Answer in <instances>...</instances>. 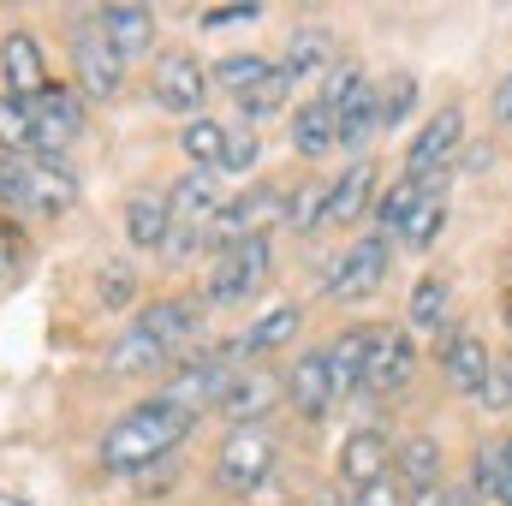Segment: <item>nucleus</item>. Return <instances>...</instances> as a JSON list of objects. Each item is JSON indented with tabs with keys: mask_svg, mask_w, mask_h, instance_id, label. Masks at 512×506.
Instances as JSON below:
<instances>
[{
	"mask_svg": "<svg viewBox=\"0 0 512 506\" xmlns=\"http://www.w3.org/2000/svg\"><path fill=\"white\" fill-rule=\"evenodd\" d=\"M167 209H173V227H209L221 215V179L203 167H185L167 191Z\"/></svg>",
	"mask_w": 512,
	"mask_h": 506,
	"instance_id": "f3484780",
	"label": "nucleus"
},
{
	"mask_svg": "<svg viewBox=\"0 0 512 506\" xmlns=\"http://www.w3.org/2000/svg\"><path fill=\"white\" fill-rule=\"evenodd\" d=\"M251 18H256V6H209L197 24L203 30H221V24H251Z\"/></svg>",
	"mask_w": 512,
	"mask_h": 506,
	"instance_id": "c03bdc74",
	"label": "nucleus"
},
{
	"mask_svg": "<svg viewBox=\"0 0 512 506\" xmlns=\"http://www.w3.org/2000/svg\"><path fill=\"white\" fill-rule=\"evenodd\" d=\"M316 506H352V501H340V495H322V501H316Z\"/></svg>",
	"mask_w": 512,
	"mask_h": 506,
	"instance_id": "8fccbe9b",
	"label": "nucleus"
},
{
	"mask_svg": "<svg viewBox=\"0 0 512 506\" xmlns=\"http://www.w3.org/2000/svg\"><path fill=\"white\" fill-rule=\"evenodd\" d=\"M298 304H280V310H268L256 328H245L239 340H233V358H256V352H274V346H286L292 334H298Z\"/></svg>",
	"mask_w": 512,
	"mask_h": 506,
	"instance_id": "c756f323",
	"label": "nucleus"
},
{
	"mask_svg": "<svg viewBox=\"0 0 512 506\" xmlns=\"http://www.w3.org/2000/svg\"><path fill=\"white\" fill-rule=\"evenodd\" d=\"M72 72H78V90H84L90 102H108V96L120 90L126 60H120V54H114V42L102 36L96 12H84V18L72 24Z\"/></svg>",
	"mask_w": 512,
	"mask_h": 506,
	"instance_id": "423d86ee",
	"label": "nucleus"
},
{
	"mask_svg": "<svg viewBox=\"0 0 512 506\" xmlns=\"http://www.w3.org/2000/svg\"><path fill=\"white\" fill-rule=\"evenodd\" d=\"M322 221H328V179H310V185L292 191L286 227H292V233H322Z\"/></svg>",
	"mask_w": 512,
	"mask_h": 506,
	"instance_id": "f704fd0d",
	"label": "nucleus"
},
{
	"mask_svg": "<svg viewBox=\"0 0 512 506\" xmlns=\"http://www.w3.org/2000/svg\"><path fill=\"white\" fill-rule=\"evenodd\" d=\"M447 304H453L447 280H441V274H423V280L411 286V310H405V328H411V334H441V328H447Z\"/></svg>",
	"mask_w": 512,
	"mask_h": 506,
	"instance_id": "cd10ccee",
	"label": "nucleus"
},
{
	"mask_svg": "<svg viewBox=\"0 0 512 506\" xmlns=\"http://www.w3.org/2000/svg\"><path fill=\"white\" fill-rule=\"evenodd\" d=\"M352 506H405V489H399V477L387 471L382 483H370V489H358V495H352Z\"/></svg>",
	"mask_w": 512,
	"mask_h": 506,
	"instance_id": "79ce46f5",
	"label": "nucleus"
},
{
	"mask_svg": "<svg viewBox=\"0 0 512 506\" xmlns=\"http://www.w3.org/2000/svg\"><path fill=\"white\" fill-rule=\"evenodd\" d=\"M191 411H179V405H167V399H137L126 417H114V429L102 435V471H114V477H131V471H149V465H161L185 435H191Z\"/></svg>",
	"mask_w": 512,
	"mask_h": 506,
	"instance_id": "f257e3e1",
	"label": "nucleus"
},
{
	"mask_svg": "<svg viewBox=\"0 0 512 506\" xmlns=\"http://www.w3.org/2000/svg\"><path fill=\"white\" fill-rule=\"evenodd\" d=\"M274 72H280V66H268L262 54H227V60H221V66H215L209 78H215V84H221V90H227L233 102H245V96H256V90H262V84H268Z\"/></svg>",
	"mask_w": 512,
	"mask_h": 506,
	"instance_id": "2f4dec72",
	"label": "nucleus"
},
{
	"mask_svg": "<svg viewBox=\"0 0 512 506\" xmlns=\"http://www.w3.org/2000/svg\"><path fill=\"white\" fill-rule=\"evenodd\" d=\"M459 137H465V108H453V102H447L429 126L411 137V149H405V173H411V179H435V173H447V161H453Z\"/></svg>",
	"mask_w": 512,
	"mask_h": 506,
	"instance_id": "ddd939ff",
	"label": "nucleus"
},
{
	"mask_svg": "<svg viewBox=\"0 0 512 506\" xmlns=\"http://www.w3.org/2000/svg\"><path fill=\"white\" fill-rule=\"evenodd\" d=\"M203 310H209L203 298L179 292V298H155V304H149V310H137L131 322H137V328H143V334H149V340L167 352V358H179V352L197 340V328H203Z\"/></svg>",
	"mask_w": 512,
	"mask_h": 506,
	"instance_id": "1a4fd4ad",
	"label": "nucleus"
},
{
	"mask_svg": "<svg viewBox=\"0 0 512 506\" xmlns=\"http://www.w3.org/2000/svg\"><path fill=\"white\" fill-rule=\"evenodd\" d=\"M489 114H495V126H512V72L495 84V102H489Z\"/></svg>",
	"mask_w": 512,
	"mask_h": 506,
	"instance_id": "49530a36",
	"label": "nucleus"
},
{
	"mask_svg": "<svg viewBox=\"0 0 512 506\" xmlns=\"http://www.w3.org/2000/svg\"><path fill=\"white\" fill-rule=\"evenodd\" d=\"M489 161H495V149L483 143V149H471V155H465V173H489Z\"/></svg>",
	"mask_w": 512,
	"mask_h": 506,
	"instance_id": "de8ad7c7",
	"label": "nucleus"
},
{
	"mask_svg": "<svg viewBox=\"0 0 512 506\" xmlns=\"http://www.w3.org/2000/svg\"><path fill=\"white\" fill-rule=\"evenodd\" d=\"M179 149L191 155V167L221 173V161H227V126L209 120V114H197V120H185V131H179Z\"/></svg>",
	"mask_w": 512,
	"mask_h": 506,
	"instance_id": "7c9ffc66",
	"label": "nucleus"
},
{
	"mask_svg": "<svg viewBox=\"0 0 512 506\" xmlns=\"http://www.w3.org/2000/svg\"><path fill=\"white\" fill-rule=\"evenodd\" d=\"M411 506H477L471 489H429V495H417Z\"/></svg>",
	"mask_w": 512,
	"mask_h": 506,
	"instance_id": "a18cd8bd",
	"label": "nucleus"
},
{
	"mask_svg": "<svg viewBox=\"0 0 512 506\" xmlns=\"http://www.w3.org/2000/svg\"><path fill=\"white\" fill-rule=\"evenodd\" d=\"M280 399H286V376L245 364V370H239V381L227 387V399L215 405V417H227L233 429H262V417H268Z\"/></svg>",
	"mask_w": 512,
	"mask_h": 506,
	"instance_id": "9b49d317",
	"label": "nucleus"
},
{
	"mask_svg": "<svg viewBox=\"0 0 512 506\" xmlns=\"http://www.w3.org/2000/svg\"><path fill=\"white\" fill-rule=\"evenodd\" d=\"M251 167H256V131L227 126V161H221V173H251Z\"/></svg>",
	"mask_w": 512,
	"mask_h": 506,
	"instance_id": "ea45409f",
	"label": "nucleus"
},
{
	"mask_svg": "<svg viewBox=\"0 0 512 506\" xmlns=\"http://www.w3.org/2000/svg\"><path fill=\"white\" fill-rule=\"evenodd\" d=\"M376 131H382L376 108H370V114H352V120H340V149H364V143H370Z\"/></svg>",
	"mask_w": 512,
	"mask_h": 506,
	"instance_id": "a19ab883",
	"label": "nucleus"
},
{
	"mask_svg": "<svg viewBox=\"0 0 512 506\" xmlns=\"http://www.w3.org/2000/svg\"><path fill=\"white\" fill-rule=\"evenodd\" d=\"M96 298H102V310H131V298H137V268H131L126 256H108V262L96 268Z\"/></svg>",
	"mask_w": 512,
	"mask_h": 506,
	"instance_id": "c9c22d12",
	"label": "nucleus"
},
{
	"mask_svg": "<svg viewBox=\"0 0 512 506\" xmlns=\"http://www.w3.org/2000/svg\"><path fill=\"white\" fill-rule=\"evenodd\" d=\"M286 399H292V411H298V417H322V411L334 405V381H328L322 352L292 358V370H286Z\"/></svg>",
	"mask_w": 512,
	"mask_h": 506,
	"instance_id": "393cba45",
	"label": "nucleus"
},
{
	"mask_svg": "<svg viewBox=\"0 0 512 506\" xmlns=\"http://www.w3.org/2000/svg\"><path fill=\"white\" fill-rule=\"evenodd\" d=\"M370 197H376V167H370V161H352V167L328 185V221H322V227H352V221L370 209Z\"/></svg>",
	"mask_w": 512,
	"mask_h": 506,
	"instance_id": "a878e982",
	"label": "nucleus"
},
{
	"mask_svg": "<svg viewBox=\"0 0 512 506\" xmlns=\"http://www.w3.org/2000/svg\"><path fill=\"white\" fill-rule=\"evenodd\" d=\"M0 72H6V96H18V102H36V96L54 90V72L42 60L36 30H6L0 36Z\"/></svg>",
	"mask_w": 512,
	"mask_h": 506,
	"instance_id": "9d476101",
	"label": "nucleus"
},
{
	"mask_svg": "<svg viewBox=\"0 0 512 506\" xmlns=\"http://www.w3.org/2000/svg\"><path fill=\"white\" fill-rule=\"evenodd\" d=\"M203 245H209V233H203V227H173V239H167V262H191Z\"/></svg>",
	"mask_w": 512,
	"mask_h": 506,
	"instance_id": "37998d69",
	"label": "nucleus"
},
{
	"mask_svg": "<svg viewBox=\"0 0 512 506\" xmlns=\"http://www.w3.org/2000/svg\"><path fill=\"white\" fill-rule=\"evenodd\" d=\"M239 358L233 352H203V358H191V364H179L173 376L155 387V399H167V405H179V411H215L221 399H227V387L239 381Z\"/></svg>",
	"mask_w": 512,
	"mask_h": 506,
	"instance_id": "20e7f679",
	"label": "nucleus"
},
{
	"mask_svg": "<svg viewBox=\"0 0 512 506\" xmlns=\"http://www.w3.org/2000/svg\"><path fill=\"white\" fill-rule=\"evenodd\" d=\"M370 346H376V334H370V328H346L340 340H328V346H322V364H328V381H334V399H346L352 387H364Z\"/></svg>",
	"mask_w": 512,
	"mask_h": 506,
	"instance_id": "412c9836",
	"label": "nucleus"
},
{
	"mask_svg": "<svg viewBox=\"0 0 512 506\" xmlns=\"http://www.w3.org/2000/svg\"><path fill=\"white\" fill-rule=\"evenodd\" d=\"M316 102L334 114V120H352V114H370L376 108V90H370V78H364V66H352V60H340L328 78H322V90H316Z\"/></svg>",
	"mask_w": 512,
	"mask_h": 506,
	"instance_id": "5701e85b",
	"label": "nucleus"
},
{
	"mask_svg": "<svg viewBox=\"0 0 512 506\" xmlns=\"http://www.w3.org/2000/svg\"><path fill=\"white\" fill-rule=\"evenodd\" d=\"M393 477H399V489H411V495L441 489V441H435V435L399 441V447H393Z\"/></svg>",
	"mask_w": 512,
	"mask_h": 506,
	"instance_id": "b1692460",
	"label": "nucleus"
},
{
	"mask_svg": "<svg viewBox=\"0 0 512 506\" xmlns=\"http://www.w3.org/2000/svg\"><path fill=\"white\" fill-rule=\"evenodd\" d=\"M167 364H173V358H167V352L137 328V322H126V334H120V340L108 346V358H102V370H108V376H120V381H126V376H149V370H167Z\"/></svg>",
	"mask_w": 512,
	"mask_h": 506,
	"instance_id": "bb28decb",
	"label": "nucleus"
},
{
	"mask_svg": "<svg viewBox=\"0 0 512 506\" xmlns=\"http://www.w3.org/2000/svg\"><path fill=\"white\" fill-rule=\"evenodd\" d=\"M441 376H447L453 393L483 399V393H489V376H495V358H489L483 334H471V328H447V340H441Z\"/></svg>",
	"mask_w": 512,
	"mask_h": 506,
	"instance_id": "f8f14e48",
	"label": "nucleus"
},
{
	"mask_svg": "<svg viewBox=\"0 0 512 506\" xmlns=\"http://www.w3.org/2000/svg\"><path fill=\"white\" fill-rule=\"evenodd\" d=\"M96 24H102V36L114 42V54H120V60L149 54V36H155V12H149V6L114 0V6H102V12H96Z\"/></svg>",
	"mask_w": 512,
	"mask_h": 506,
	"instance_id": "aec40b11",
	"label": "nucleus"
},
{
	"mask_svg": "<svg viewBox=\"0 0 512 506\" xmlns=\"http://www.w3.org/2000/svg\"><path fill=\"white\" fill-rule=\"evenodd\" d=\"M501 370H507V405H512V364H501Z\"/></svg>",
	"mask_w": 512,
	"mask_h": 506,
	"instance_id": "3c124183",
	"label": "nucleus"
},
{
	"mask_svg": "<svg viewBox=\"0 0 512 506\" xmlns=\"http://www.w3.org/2000/svg\"><path fill=\"white\" fill-rule=\"evenodd\" d=\"M507 435H489L477 453H471V495H483V501H495V489H501V477H507Z\"/></svg>",
	"mask_w": 512,
	"mask_h": 506,
	"instance_id": "72a5a7b5",
	"label": "nucleus"
},
{
	"mask_svg": "<svg viewBox=\"0 0 512 506\" xmlns=\"http://www.w3.org/2000/svg\"><path fill=\"white\" fill-rule=\"evenodd\" d=\"M0 203L24 215H60L78 203V179L48 155H0Z\"/></svg>",
	"mask_w": 512,
	"mask_h": 506,
	"instance_id": "f03ea898",
	"label": "nucleus"
},
{
	"mask_svg": "<svg viewBox=\"0 0 512 506\" xmlns=\"http://www.w3.org/2000/svg\"><path fill=\"white\" fill-rule=\"evenodd\" d=\"M387 245L382 233H364V239H352L346 251L334 256V268H328V280H322V292L334 298V304H364V298H376L387 286Z\"/></svg>",
	"mask_w": 512,
	"mask_h": 506,
	"instance_id": "39448f33",
	"label": "nucleus"
},
{
	"mask_svg": "<svg viewBox=\"0 0 512 506\" xmlns=\"http://www.w3.org/2000/svg\"><path fill=\"white\" fill-rule=\"evenodd\" d=\"M30 114H36V143H42L48 161H60V149L84 131V102H78L72 90H60V84H54L48 96H36Z\"/></svg>",
	"mask_w": 512,
	"mask_h": 506,
	"instance_id": "dca6fc26",
	"label": "nucleus"
},
{
	"mask_svg": "<svg viewBox=\"0 0 512 506\" xmlns=\"http://www.w3.org/2000/svg\"><path fill=\"white\" fill-rule=\"evenodd\" d=\"M149 90H155V102H161L167 114L197 120V114H203V96H209V72H203V60H197L191 48H167V54H155V66H149Z\"/></svg>",
	"mask_w": 512,
	"mask_h": 506,
	"instance_id": "0eeeda50",
	"label": "nucleus"
},
{
	"mask_svg": "<svg viewBox=\"0 0 512 506\" xmlns=\"http://www.w3.org/2000/svg\"><path fill=\"white\" fill-rule=\"evenodd\" d=\"M126 239L137 251H167V239H173L167 191H131L126 197Z\"/></svg>",
	"mask_w": 512,
	"mask_h": 506,
	"instance_id": "6ab92c4d",
	"label": "nucleus"
},
{
	"mask_svg": "<svg viewBox=\"0 0 512 506\" xmlns=\"http://www.w3.org/2000/svg\"><path fill=\"white\" fill-rule=\"evenodd\" d=\"M387 465H393V453H387V441L376 435V429H352V435L340 441V477H346L352 495L370 489V483H382Z\"/></svg>",
	"mask_w": 512,
	"mask_h": 506,
	"instance_id": "a211bd4d",
	"label": "nucleus"
},
{
	"mask_svg": "<svg viewBox=\"0 0 512 506\" xmlns=\"http://www.w3.org/2000/svg\"><path fill=\"white\" fill-rule=\"evenodd\" d=\"M423 197H429V191H423V179H411V173H405V179H393L382 197H376V233H382L387 245L399 239V227L417 215V203H423Z\"/></svg>",
	"mask_w": 512,
	"mask_h": 506,
	"instance_id": "c85d7f7f",
	"label": "nucleus"
},
{
	"mask_svg": "<svg viewBox=\"0 0 512 506\" xmlns=\"http://www.w3.org/2000/svg\"><path fill=\"white\" fill-rule=\"evenodd\" d=\"M441 227H447V209H441V197H423V203H417V215L399 227V245H405V251H429V245L441 239Z\"/></svg>",
	"mask_w": 512,
	"mask_h": 506,
	"instance_id": "e433bc0d",
	"label": "nucleus"
},
{
	"mask_svg": "<svg viewBox=\"0 0 512 506\" xmlns=\"http://www.w3.org/2000/svg\"><path fill=\"white\" fill-rule=\"evenodd\" d=\"M268 262H274L268 239H245V245L221 251L209 280H203V304H245V298H256V286L268 280Z\"/></svg>",
	"mask_w": 512,
	"mask_h": 506,
	"instance_id": "6e6552de",
	"label": "nucleus"
},
{
	"mask_svg": "<svg viewBox=\"0 0 512 506\" xmlns=\"http://www.w3.org/2000/svg\"><path fill=\"white\" fill-rule=\"evenodd\" d=\"M286 143H292V155L322 161V155L340 149V120H334L322 102H304V108H292V120H286Z\"/></svg>",
	"mask_w": 512,
	"mask_h": 506,
	"instance_id": "4be33fe9",
	"label": "nucleus"
},
{
	"mask_svg": "<svg viewBox=\"0 0 512 506\" xmlns=\"http://www.w3.org/2000/svg\"><path fill=\"white\" fill-rule=\"evenodd\" d=\"M417 370V352H411V328H382L376 346H370V364H364V387L370 393H399Z\"/></svg>",
	"mask_w": 512,
	"mask_h": 506,
	"instance_id": "2eb2a0df",
	"label": "nucleus"
},
{
	"mask_svg": "<svg viewBox=\"0 0 512 506\" xmlns=\"http://www.w3.org/2000/svg\"><path fill=\"white\" fill-rule=\"evenodd\" d=\"M0 155H42L30 102H18V96H6V90H0Z\"/></svg>",
	"mask_w": 512,
	"mask_h": 506,
	"instance_id": "473e14b6",
	"label": "nucleus"
},
{
	"mask_svg": "<svg viewBox=\"0 0 512 506\" xmlns=\"http://www.w3.org/2000/svg\"><path fill=\"white\" fill-rule=\"evenodd\" d=\"M286 96H292V84H286V72H274L256 96L239 102V114H245V120H268V114H280V108H286Z\"/></svg>",
	"mask_w": 512,
	"mask_h": 506,
	"instance_id": "58836bf2",
	"label": "nucleus"
},
{
	"mask_svg": "<svg viewBox=\"0 0 512 506\" xmlns=\"http://www.w3.org/2000/svg\"><path fill=\"white\" fill-rule=\"evenodd\" d=\"M274 465H280V447L268 429H227V441L215 447V489L233 495V501H251L256 489L274 483Z\"/></svg>",
	"mask_w": 512,
	"mask_h": 506,
	"instance_id": "7ed1b4c3",
	"label": "nucleus"
},
{
	"mask_svg": "<svg viewBox=\"0 0 512 506\" xmlns=\"http://www.w3.org/2000/svg\"><path fill=\"white\" fill-rule=\"evenodd\" d=\"M0 280H12V256H6V245H0Z\"/></svg>",
	"mask_w": 512,
	"mask_h": 506,
	"instance_id": "09e8293b",
	"label": "nucleus"
},
{
	"mask_svg": "<svg viewBox=\"0 0 512 506\" xmlns=\"http://www.w3.org/2000/svg\"><path fill=\"white\" fill-rule=\"evenodd\" d=\"M411 108H417V78H411V72H393L382 90H376V120H382V131L399 126Z\"/></svg>",
	"mask_w": 512,
	"mask_h": 506,
	"instance_id": "4c0bfd02",
	"label": "nucleus"
},
{
	"mask_svg": "<svg viewBox=\"0 0 512 506\" xmlns=\"http://www.w3.org/2000/svg\"><path fill=\"white\" fill-rule=\"evenodd\" d=\"M334 66H340V42H334V30H328V24H298V30H292V42H286V60H280L286 84L328 78Z\"/></svg>",
	"mask_w": 512,
	"mask_h": 506,
	"instance_id": "4468645a",
	"label": "nucleus"
}]
</instances>
